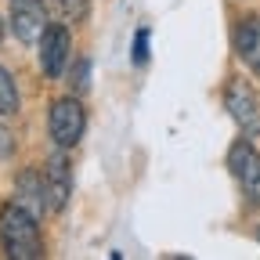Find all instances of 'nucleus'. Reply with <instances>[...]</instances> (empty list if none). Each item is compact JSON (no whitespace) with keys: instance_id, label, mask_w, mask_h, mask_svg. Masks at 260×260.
I'll use <instances>...</instances> for the list:
<instances>
[{"instance_id":"obj_1","label":"nucleus","mask_w":260,"mask_h":260,"mask_svg":"<svg viewBox=\"0 0 260 260\" xmlns=\"http://www.w3.org/2000/svg\"><path fill=\"white\" fill-rule=\"evenodd\" d=\"M0 242L11 260H37L44 256V242H40V228L25 206L8 203L0 210Z\"/></svg>"},{"instance_id":"obj_2","label":"nucleus","mask_w":260,"mask_h":260,"mask_svg":"<svg viewBox=\"0 0 260 260\" xmlns=\"http://www.w3.org/2000/svg\"><path fill=\"white\" fill-rule=\"evenodd\" d=\"M51 138L58 148H73L80 138H83V126H87V109L76 102V98H58L51 105Z\"/></svg>"},{"instance_id":"obj_3","label":"nucleus","mask_w":260,"mask_h":260,"mask_svg":"<svg viewBox=\"0 0 260 260\" xmlns=\"http://www.w3.org/2000/svg\"><path fill=\"white\" fill-rule=\"evenodd\" d=\"M228 167H232L242 195L253 206H260V155H256V148L249 141H235L232 152H228Z\"/></svg>"},{"instance_id":"obj_4","label":"nucleus","mask_w":260,"mask_h":260,"mask_svg":"<svg viewBox=\"0 0 260 260\" xmlns=\"http://www.w3.org/2000/svg\"><path fill=\"white\" fill-rule=\"evenodd\" d=\"M11 29L22 44H37L47 29V4L44 0H11Z\"/></svg>"},{"instance_id":"obj_5","label":"nucleus","mask_w":260,"mask_h":260,"mask_svg":"<svg viewBox=\"0 0 260 260\" xmlns=\"http://www.w3.org/2000/svg\"><path fill=\"white\" fill-rule=\"evenodd\" d=\"M69 51H73L69 29L47 22L44 37H40V65H44V73H47V76H61L65 65H69Z\"/></svg>"},{"instance_id":"obj_6","label":"nucleus","mask_w":260,"mask_h":260,"mask_svg":"<svg viewBox=\"0 0 260 260\" xmlns=\"http://www.w3.org/2000/svg\"><path fill=\"white\" fill-rule=\"evenodd\" d=\"M224 105H228L232 119H235L242 130H249V134H256V130H260V105H256V94H253L249 83H242V80L228 83V90H224Z\"/></svg>"},{"instance_id":"obj_7","label":"nucleus","mask_w":260,"mask_h":260,"mask_svg":"<svg viewBox=\"0 0 260 260\" xmlns=\"http://www.w3.org/2000/svg\"><path fill=\"white\" fill-rule=\"evenodd\" d=\"M44 191H47V210H61L65 203H69L73 174H69V159L65 155H51L47 174H44Z\"/></svg>"},{"instance_id":"obj_8","label":"nucleus","mask_w":260,"mask_h":260,"mask_svg":"<svg viewBox=\"0 0 260 260\" xmlns=\"http://www.w3.org/2000/svg\"><path fill=\"white\" fill-rule=\"evenodd\" d=\"M235 51H239V58L249 65V69L260 76V18H242L239 25H235Z\"/></svg>"},{"instance_id":"obj_9","label":"nucleus","mask_w":260,"mask_h":260,"mask_svg":"<svg viewBox=\"0 0 260 260\" xmlns=\"http://www.w3.org/2000/svg\"><path fill=\"white\" fill-rule=\"evenodd\" d=\"M15 195H18V206H25L32 217H40L44 210H47V191H44V177H37V174H22L18 177V184H15Z\"/></svg>"},{"instance_id":"obj_10","label":"nucleus","mask_w":260,"mask_h":260,"mask_svg":"<svg viewBox=\"0 0 260 260\" xmlns=\"http://www.w3.org/2000/svg\"><path fill=\"white\" fill-rule=\"evenodd\" d=\"M54 11L65 25H80L90 15V0H54Z\"/></svg>"},{"instance_id":"obj_11","label":"nucleus","mask_w":260,"mask_h":260,"mask_svg":"<svg viewBox=\"0 0 260 260\" xmlns=\"http://www.w3.org/2000/svg\"><path fill=\"white\" fill-rule=\"evenodd\" d=\"M15 112H18V87L11 73L0 65V116H15Z\"/></svg>"},{"instance_id":"obj_12","label":"nucleus","mask_w":260,"mask_h":260,"mask_svg":"<svg viewBox=\"0 0 260 260\" xmlns=\"http://www.w3.org/2000/svg\"><path fill=\"white\" fill-rule=\"evenodd\" d=\"M148 61V29H138L134 37V65H145Z\"/></svg>"},{"instance_id":"obj_13","label":"nucleus","mask_w":260,"mask_h":260,"mask_svg":"<svg viewBox=\"0 0 260 260\" xmlns=\"http://www.w3.org/2000/svg\"><path fill=\"white\" fill-rule=\"evenodd\" d=\"M87 73H90V61H76V73H73V90H76V94H83V90L90 87Z\"/></svg>"},{"instance_id":"obj_14","label":"nucleus","mask_w":260,"mask_h":260,"mask_svg":"<svg viewBox=\"0 0 260 260\" xmlns=\"http://www.w3.org/2000/svg\"><path fill=\"white\" fill-rule=\"evenodd\" d=\"M0 37H4V22H0Z\"/></svg>"}]
</instances>
